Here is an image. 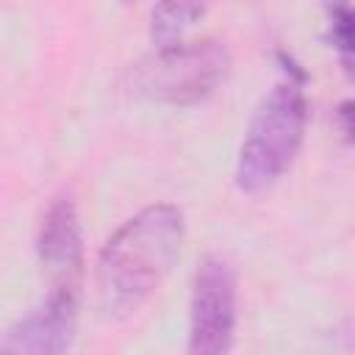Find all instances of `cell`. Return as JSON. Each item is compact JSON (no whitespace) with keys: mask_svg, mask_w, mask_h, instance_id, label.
Segmentation results:
<instances>
[{"mask_svg":"<svg viewBox=\"0 0 355 355\" xmlns=\"http://www.w3.org/2000/svg\"><path fill=\"white\" fill-rule=\"evenodd\" d=\"M78 286H55L0 341L3 352H67L75 338Z\"/></svg>","mask_w":355,"mask_h":355,"instance_id":"5b68a950","label":"cell"},{"mask_svg":"<svg viewBox=\"0 0 355 355\" xmlns=\"http://www.w3.org/2000/svg\"><path fill=\"white\" fill-rule=\"evenodd\" d=\"M230 72V53L214 42H191V44H169L155 47L153 55L141 58L130 83L133 92L166 105H191L216 92V86Z\"/></svg>","mask_w":355,"mask_h":355,"instance_id":"3957f363","label":"cell"},{"mask_svg":"<svg viewBox=\"0 0 355 355\" xmlns=\"http://www.w3.org/2000/svg\"><path fill=\"white\" fill-rule=\"evenodd\" d=\"M349 108H352L349 103H344V105L338 108V116H341V133H344L347 139L352 136V122H349V116H352V111H349Z\"/></svg>","mask_w":355,"mask_h":355,"instance_id":"9c48e42d","label":"cell"},{"mask_svg":"<svg viewBox=\"0 0 355 355\" xmlns=\"http://www.w3.org/2000/svg\"><path fill=\"white\" fill-rule=\"evenodd\" d=\"M39 261L55 277V286H78L83 266L80 222L72 200H55L39 230Z\"/></svg>","mask_w":355,"mask_h":355,"instance_id":"8992f818","label":"cell"},{"mask_svg":"<svg viewBox=\"0 0 355 355\" xmlns=\"http://www.w3.org/2000/svg\"><path fill=\"white\" fill-rule=\"evenodd\" d=\"M236 330V277L227 261L208 255L194 272L189 352L219 355L233 344Z\"/></svg>","mask_w":355,"mask_h":355,"instance_id":"277c9868","label":"cell"},{"mask_svg":"<svg viewBox=\"0 0 355 355\" xmlns=\"http://www.w3.org/2000/svg\"><path fill=\"white\" fill-rule=\"evenodd\" d=\"M183 236V211L172 202H155L130 216L100 250V308L108 316H128L139 311L175 266Z\"/></svg>","mask_w":355,"mask_h":355,"instance_id":"6da1fadb","label":"cell"},{"mask_svg":"<svg viewBox=\"0 0 355 355\" xmlns=\"http://www.w3.org/2000/svg\"><path fill=\"white\" fill-rule=\"evenodd\" d=\"M327 36L341 58V67L352 69V8L349 0H327Z\"/></svg>","mask_w":355,"mask_h":355,"instance_id":"ba28073f","label":"cell"},{"mask_svg":"<svg viewBox=\"0 0 355 355\" xmlns=\"http://www.w3.org/2000/svg\"><path fill=\"white\" fill-rule=\"evenodd\" d=\"M280 61L286 64L288 78L277 83L258 105L236 161V186L247 194L269 189L294 164L302 147L308 122V100L302 92L305 72L297 69V64L283 53Z\"/></svg>","mask_w":355,"mask_h":355,"instance_id":"7a4b0ae2","label":"cell"},{"mask_svg":"<svg viewBox=\"0 0 355 355\" xmlns=\"http://www.w3.org/2000/svg\"><path fill=\"white\" fill-rule=\"evenodd\" d=\"M208 0H158L150 14V36L155 47L183 42L186 31L205 14Z\"/></svg>","mask_w":355,"mask_h":355,"instance_id":"52a82bcc","label":"cell"}]
</instances>
